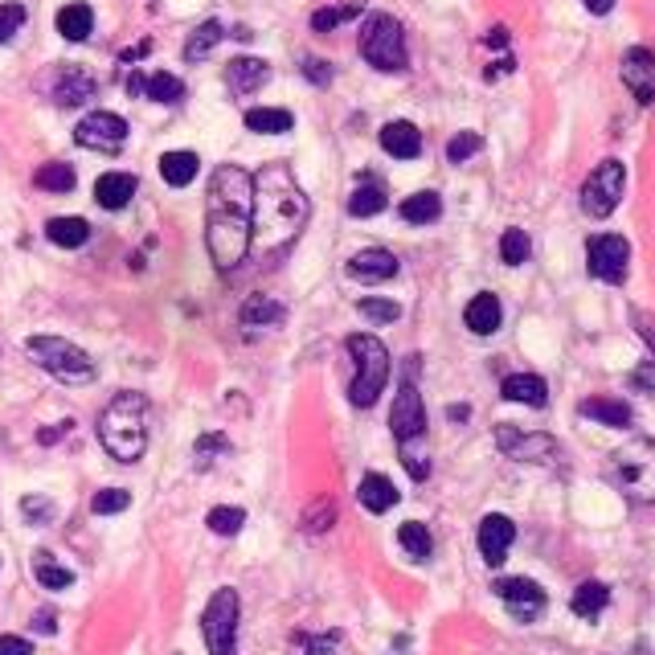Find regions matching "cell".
Returning <instances> with one entry per match:
<instances>
[{
	"mask_svg": "<svg viewBox=\"0 0 655 655\" xmlns=\"http://www.w3.org/2000/svg\"><path fill=\"white\" fill-rule=\"evenodd\" d=\"M500 393H504L508 402H516V406H533V410L549 406V385L537 373H512V377H504Z\"/></svg>",
	"mask_w": 655,
	"mask_h": 655,
	"instance_id": "obj_20",
	"label": "cell"
},
{
	"mask_svg": "<svg viewBox=\"0 0 655 655\" xmlns=\"http://www.w3.org/2000/svg\"><path fill=\"white\" fill-rule=\"evenodd\" d=\"M389 426H393V439H398L402 447H406V443L426 439V406H422V393H418L414 377H410V381H402L398 398H393Z\"/></svg>",
	"mask_w": 655,
	"mask_h": 655,
	"instance_id": "obj_11",
	"label": "cell"
},
{
	"mask_svg": "<svg viewBox=\"0 0 655 655\" xmlns=\"http://www.w3.org/2000/svg\"><path fill=\"white\" fill-rule=\"evenodd\" d=\"M586 9H590V13H598V17H606L610 9H615V0H586Z\"/></svg>",
	"mask_w": 655,
	"mask_h": 655,
	"instance_id": "obj_55",
	"label": "cell"
},
{
	"mask_svg": "<svg viewBox=\"0 0 655 655\" xmlns=\"http://www.w3.org/2000/svg\"><path fill=\"white\" fill-rule=\"evenodd\" d=\"M148 418L152 406L144 393L136 389H123L107 402V410L99 414V443L107 447L111 459L119 463H136L148 451Z\"/></svg>",
	"mask_w": 655,
	"mask_h": 655,
	"instance_id": "obj_3",
	"label": "cell"
},
{
	"mask_svg": "<svg viewBox=\"0 0 655 655\" xmlns=\"http://www.w3.org/2000/svg\"><path fill=\"white\" fill-rule=\"evenodd\" d=\"M74 140L82 148H95V152H115L127 140V119L115 111H91L74 127Z\"/></svg>",
	"mask_w": 655,
	"mask_h": 655,
	"instance_id": "obj_12",
	"label": "cell"
},
{
	"mask_svg": "<svg viewBox=\"0 0 655 655\" xmlns=\"http://www.w3.org/2000/svg\"><path fill=\"white\" fill-rule=\"evenodd\" d=\"M0 655H33V647L21 635H0Z\"/></svg>",
	"mask_w": 655,
	"mask_h": 655,
	"instance_id": "obj_53",
	"label": "cell"
},
{
	"mask_svg": "<svg viewBox=\"0 0 655 655\" xmlns=\"http://www.w3.org/2000/svg\"><path fill=\"white\" fill-rule=\"evenodd\" d=\"M398 541H402V549H406L414 561H426L430 549H434V541H430V533H426L422 520H406L402 529H398Z\"/></svg>",
	"mask_w": 655,
	"mask_h": 655,
	"instance_id": "obj_38",
	"label": "cell"
},
{
	"mask_svg": "<svg viewBox=\"0 0 655 655\" xmlns=\"http://www.w3.org/2000/svg\"><path fill=\"white\" fill-rule=\"evenodd\" d=\"M348 353H353V365H357V377L348 385V402L357 410H369L389 381V348L377 336L357 332V336H348Z\"/></svg>",
	"mask_w": 655,
	"mask_h": 655,
	"instance_id": "obj_5",
	"label": "cell"
},
{
	"mask_svg": "<svg viewBox=\"0 0 655 655\" xmlns=\"http://www.w3.org/2000/svg\"><path fill=\"white\" fill-rule=\"evenodd\" d=\"M226 451H230V439H226V434H201V439H197V459H201V467L213 463V455H226Z\"/></svg>",
	"mask_w": 655,
	"mask_h": 655,
	"instance_id": "obj_48",
	"label": "cell"
},
{
	"mask_svg": "<svg viewBox=\"0 0 655 655\" xmlns=\"http://www.w3.org/2000/svg\"><path fill=\"white\" fill-rule=\"evenodd\" d=\"M439 213H443V201H439V193H430V189H422V193L402 201V222H410V226L439 222Z\"/></svg>",
	"mask_w": 655,
	"mask_h": 655,
	"instance_id": "obj_30",
	"label": "cell"
},
{
	"mask_svg": "<svg viewBox=\"0 0 655 655\" xmlns=\"http://www.w3.org/2000/svg\"><path fill=\"white\" fill-rule=\"evenodd\" d=\"M463 324H467L475 336H492V332H500V324H504V303H500V295L479 291V295L467 303Z\"/></svg>",
	"mask_w": 655,
	"mask_h": 655,
	"instance_id": "obj_19",
	"label": "cell"
},
{
	"mask_svg": "<svg viewBox=\"0 0 655 655\" xmlns=\"http://www.w3.org/2000/svg\"><path fill=\"white\" fill-rule=\"evenodd\" d=\"M33 181H37V189H46V193H70V189L78 185L74 168H70V164H62V160H54V164H41Z\"/></svg>",
	"mask_w": 655,
	"mask_h": 655,
	"instance_id": "obj_37",
	"label": "cell"
},
{
	"mask_svg": "<svg viewBox=\"0 0 655 655\" xmlns=\"http://www.w3.org/2000/svg\"><path fill=\"white\" fill-rule=\"evenodd\" d=\"M402 463H406V471H410L414 479H426V475H430V455H422V451H414V447H402Z\"/></svg>",
	"mask_w": 655,
	"mask_h": 655,
	"instance_id": "obj_51",
	"label": "cell"
},
{
	"mask_svg": "<svg viewBox=\"0 0 655 655\" xmlns=\"http://www.w3.org/2000/svg\"><path fill=\"white\" fill-rule=\"evenodd\" d=\"M197 172H201L197 152H164V156H160V177H164L172 189L193 185V181H197Z\"/></svg>",
	"mask_w": 655,
	"mask_h": 655,
	"instance_id": "obj_26",
	"label": "cell"
},
{
	"mask_svg": "<svg viewBox=\"0 0 655 655\" xmlns=\"http://www.w3.org/2000/svg\"><path fill=\"white\" fill-rule=\"evenodd\" d=\"M21 512H25V520H33V524H46V520H54V500H46V496H25V500H21Z\"/></svg>",
	"mask_w": 655,
	"mask_h": 655,
	"instance_id": "obj_49",
	"label": "cell"
},
{
	"mask_svg": "<svg viewBox=\"0 0 655 655\" xmlns=\"http://www.w3.org/2000/svg\"><path fill=\"white\" fill-rule=\"evenodd\" d=\"M299 70L308 74L316 86H328V82H332V66H328L324 58H303V62H299Z\"/></svg>",
	"mask_w": 655,
	"mask_h": 655,
	"instance_id": "obj_50",
	"label": "cell"
},
{
	"mask_svg": "<svg viewBox=\"0 0 655 655\" xmlns=\"http://www.w3.org/2000/svg\"><path fill=\"white\" fill-rule=\"evenodd\" d=\"M357 496H361V504H365L369 512H389L393 504H398V488H393V479L381 475V471H369V475L361 479Z\"/></svg>",
	"mask_w": 655,
	"mask_h": 655,
	"instance_id": "obj_25",
	"label": "cell"
},
{
	"mask_svg": "<svg viewBox=\"0 0 655 655\" xmlns=\"http://www.w3.org/2000/svg\"><path fill=\"white\" fill-rule=\"evenodd\" d=\"M238 623H242V598H238V590L222 586V590L209 598L205 615H201V635H205L209 655H234V647H238Z\"/></svg>",
	"mask_w": 655,
	"mask_h": 655,
	"instance_id": "obj_8",
	"label": "cell"
},
{
	"mask_svg": "<svg viewBox=\"0 0 655 655\" xmlns=\"http://www.w3.org/2000/svg\"><path fill=\"white\" fill-rule=\"evenodd\" d=\"M606 602H610V590L602 582H582L574 590V598H570V610H574L578 619H598L602 610H606Z\"/></svg>",
	"mask_w": 655,
	"mask_h": 655,
	"instance_id": "obj_32",
	"label": "cell"
},
{
	"mask_svg": "<svg viewBox=\"0 0 655 655\" xmlns=\"http://www.w3.org/2000/svg\"><path fill=\"white\" fill-rule=\"evenodd\" d=\"M381 148L393 156V160H414L422 152V131L406 119H393L381 127Z\"/></svg>",
	"mask_w": 655,
	"mask_h": 655,
	"instance_id": "obj_21",
	"label": "cell"
},
{
	"mask_svg": "<svg viewBox=\"0 0 655 655\" xmlns=\"http://www.w3.org/2000/svg\"><path fill=\"white\" fill-rule=\"evenodd\" d=\"M308 222V197L295 185L291 168L267 164L254 177V205H250V246L262 254H275L295 242V234Z\"/></svg>",
	"mask_w": 655,
	"mask_h": 655,
	"instance_id": "obj_2",
	"label": "cell"
},
{
	"mask_svg": "<svg viewBox=\"0 0 655 655\" xmlns=\"http://www.w3.org/2000/svg\"><path fill=\"white\" fill-rule=\"evenodd\" d=\"M610 479L631 504H655V443L631 439L610 455Z\"/></svg>",
	"mask_w": 655,
	"mask_h": 655,
	"instance_id": "obj_4",
	"label": "cell"
},
{
	"mask_svg": "<svg viewBox=\"0 0 655 655\" xmlns=\"http://www.w3.org/2000/svg\"><path fill=\"white\" fill-rule=\"evenodd\" d=\"M586 267L602 283H623L631 267V246L623 234H594L586 242Z\"/></svg>",
	"mask_w": 655,
	"mask_h": 655,
	"instance_id": "obj_10",
	"label": "cell"
},
{
	"mask_svg": "<svg viewBox=\"0 0 655 655\" xmlns=\"http://www.w3.org/2000/svg\"><path fill=\"white\" fill-rule=\"evenodd\" d=\"M631 381H635V385H643V389H651V393H655V373H651V369H639V373H635V377H631Z\"/></svg>",
	"mask_w": 655,
	"mask_h": 655,
	"instance_id": "obj_56",
	"label": "cell"
},
{
	"mask_svg": "<svg viewBox=\"0 0 655 655\" xmlns=\"http://www.w3.org/2000/svg\"><path fill=\"white\" fill-rule=\"evenodd\" d=\"M46 238L62 250H78V246H86V238H91V222H86V217H54L46 226Z\"/></svg>",
	"mask_w": 655,
	"mask_h": 655,
	"instance_id": "obj_29",
	"label": "cell"
},
{
	"mask_svg": "<svg viewBox=\"0 0 655 655\" xmlns=\"http://www.w3.org/2000/svg\"><path fill=\"white\" fill-rule=\"evenodd\" d=\"M205 524H209V529H213L217 537H238V533H242V524H246V512L222 504V508H213V512L205 516Z\"/></svg>",
	"mask_w": 655,
	"mask_h": 655,
	"instance_id": "obj_39",
	"label": "cell"
},
{
	"mask_svg": "<svg viewBox=\"0 0 655 655\" xmlns=\"http://www.w3.org/2000/svg\"><path fill=\"white\" fill-rule=\"evenodd\" d=\"M340 643V631H328V635H303L299 639V651L303 655H332Z\"/></svg>",
	"mask_w": 655,
	"mask_h": 655,
	"instance_id": "obj_47",
	"label": "cell"
},
{
	"mask_svg": "<svg viewBox=\"0 0 655 655\" xmlns=\"http://www.w3.org/2000/svg\"><path fill=\"white\" fill-rule=\"evenodd\" d=\"M144 95H148L152 103H164V107H172V103H181V99H185V82H181L177 74L160 70V74H152V78H148Z\"/></svg>",
	"mask_w": 655,
	"mask_h": 655,
	"instance_id": "obj_36",
	"label": "cell"
},
{
	"mask_svg": "<svg viewBox=\"0 0 655 655\" xmlns=\"http://www.w3.org/2000/svg\"><path fill=\"white\" fill-rule=\"evenodd\" d=\"M95 91H99V82L82 66H58L54 78H50V95H54L58 107H78L86 99H95Z\"/></svg>",
	"mask_w": 655,
	"mask_h": 655,
	"instance_id": "obj_15",
	"label": "cell"
},
{
	"mask_svg": "<svg viewBox=\"0 0 655 655\" xmlns=\"http://www.w3.org/2000/svg\"><path fill=\"white\" fill-rule=\"evenodd\" d=\"M131 197H136V177L131 172H103L95 181V201L103 209H123Z\"/></svg>",
	"mask_w": 655,
	"mask_h": 655,
	"instance_id": "obj_24",
	"label": "cell"
},
{
	"mask_svg": "<svg viewBox=\"0 0 655 655\" xmlns=\"http://www.w3.org/2000/svg\"><path fill=\"white\" fill-rule=\"evenodd\" d=\"M250 205H254V177L238 164H222L209 177L205 197V246L217 271H234L250 254Z\"/></svg>",
	"mask_w": 655,
	"mask_h": 655,
	"instance_id": "obj_1",
	"label": "cell"
},
{
	"mask_svg": "<svg viewBox=\"0 0 655 655\" xmlns=\"http://www.w3.org/2000/svg\"><path fill=\"white\" fill-rule=\"evenodd\" d=\"M357 312H361L369 324H393V320L402 316V308H398V303H393V299H373V295L357 303Z\"/></svg>",
	"mask_w": 655,
	"mask_h": 655,
	"instance_id": "obj_41",
	"label": "cell"
},
{
	"mask_svg": "<svg viewBox=\"0 0 655 655\" xmlns=\"http://www.w3.org/2000/svg\"><path fill=\"white\" fill-rule=\"evenodd\" d=\"M226 37V29H222V21H205V25H197L193 29V37L185 41V62H201V58H209L213 54V46Z\"/></svg>",
	"mask_w": 655,
	"mask_h": 655,
	"instance_id": "obj_34",
	"label": "cell"
},
{
	"mask_svg": "<svg viewBox=\"0 0 655 655\" xmlns=\"http://www.w3.org/2000/svg\"><path fill=\"white\" fill-rule=\"evenodd\" d=\"M357 13H361L357 5H344V9H320V13L312 17V29H316V33H328V29L344 25L348 17H357Z\"/></svg>",
	"mask_w": 655,
	"mask_h": 655,
	"instance_id": "obj_46",
	"label": "cell"
},
{
	"mask_svg": "<svg viewBox=\"0 0 655 655\" xmlns=\"http://www.w3.org/2000/svg\"><path fill=\"white\" fill-rule=\"evenodd\" d=\"M33 574H37L41 590H66V586L74 582V574L66 570V565H58L54 553H46V549H37V553H33Z\"/></svg>",
	"mask_w": 655,
	"mask_h": 655,
	"instance_id": "obj_33",
	"label": "cell"
},
{
	"mask_svg": "<svg viewBox=\"0 0 655 655\" xmlns=\"http://www.w3.org/2000/svg\"><path fill=\"white\" fill-rule=\"evenodd\" d=\"M479 148H484V140H479L475 131H459V136L447 144V160H451V164H463V160H471Z\"/></svg>",
	"mask_w": 655,
	"mask_h": 655,
	"instance_id": "obj_45",
	"label": "cell"
},
{
	"mask_svg": "<svg viewBox=\"0 0 655 655\" xmlns=\"http://www.w3.org/2000/svg\"><path fill=\"white\" fill-rule=\"evenodd\" d=\"M58 33L66 37V41H86L95 33V13H91V5H66V9H58Z\"/></svg>",
	"mask_w": 655,
	"mask_h": 655,
	"instance_id": "obj_31",
	"label": "cell"
},
{
	"mask_svg": "<svg viewBox=\"0 0 655 655\" xmlns=\"http://www.w3.org/2000/svg\"><path fill=\"white\" fill-rule=\"evenodd\" d=\"M25 348H29V357H33L41 369L54 373V377L66 381V385H82V381L95 377V361L86 357L78 344L62 340V336H29Z\"/></svg>",
	"mask_w": 655,
	"mask_h": 655,
	"instance_id": "obj_7",
	"label": "cell"
},
{
	"mask_svg": "<svg viewBox=\"0 0 655 655\" xmlns=\"http://www.w3.org/2000/svg\"><path fill=\"white\" fill-rule=\"evenodd\" d=\"M348 275L357 283H389L398 275V258H393L385 246H369V250H357L348 258Z\"/></svg>",
	"mask_w": 655,
	"mask_h": 655,
	"instance_id": "obj_18",
	"label": "cell"
},
{
	"mask_svg": "<svg viewBox=\"0 0 655 655\" xmlns=\"http://www.w3.org/2000/svg\"><path fill=\"white\" fill-rule=\"evenodd\" d=\"M303 529H308V533H324L328 529V524H336V504L332 500H316L312 508H303Z\"/></svg>",
	"mask_w": 655,
	"mask_h": 655,
	"instance_id": "obj_42",
	"label": "cell"
},
{
	"mask_svg": "<svg viewBox=\"0 0 655 655\" xmlns=\"http://www.w3.org/2000/svg\"><path fill=\"white\" fill-rule=\"evenodd\" d=\"M291 127H295L291 111H279V107H250L246 111V131H254V136H287Z\"/></svg>",
	"mask_w": 655,
	"mask_h": 655,
	"instance_id": "obj_28",
	"label": "cell"
},
{
	"mask_svg": "<svg viewBox=\"0 0 655 655\" xmlns=\"http://www.w3.org/2000/svg\"><path fill=\"white\" fill-rule=\"evenodd\" d=\"M492 590L508 606V615L520 619V623H533V619L545 615V590L537 582H529V578H500Z\"/></svg>",
	"mask_w": 655,
	"mask_h": 655,
	"instance_id": "obj_13",
	"label": "cell"
},
{
	"mask_svg": "<svg viewBox=\"0 0 655 655\" xmlns=\"http://www.w3.org/2000/svg\"><path fill=\"white\" fill-rule=\"evenodd\" d=\"M25 5H17V0H9V5H0V46L5 41H13L17 33H21V25H25Z\"/></svg>",
	"mask_w": 655,
	"mask_h": 655,
	"instance_id": "obj_43",
	"label": "cell"
},
{
	"mask_svg": "<svg viewBox=\"0 0 655 655\" xmlns=\"http://www.w3.org/2000/svg\"><path fill=\"white\" fill-rule=\"evenodd\" d=\"M529 250H533L529 234H524V230H504V238H500V258L508 262V267H520V262L529 258Z\"/></svg>",
	"mask_w": 655,
	"mask_h": 655,
	"instance_id": "obj_40",
	"label": "cell"
},
{
	"mask_svg": "<svg viewBox=\"0 0 655 655\" xmlns=\"http://www.w3.org/2000/svg\"><path fill=\"white\" fill-rule=\"evenodd\" d=\"M623 82L639 103H651L655 99V54L643 50V46L627 50L623 54Z\"/></svg>",
	"mask_w": 655,
	"mask_h": 655,
	"instance_id": "obj_16",
	"label": "cell"
},
{
	"mask_svg": "<svg viewBox=\"0 0 655 655\" xmlns=\"http://www.w3.org/2000/svg\"><path fill=\"white\" fill-rule=\"evenodd\" d=\"M623 189H627V168L619 160H602L582 185V213L602 222V217H610L619 209Z\"/></svg>",
	"mask_w": 655,
	"mask_h": 655,
	"instance_id": "obj_9",
	"label": "cell"
},
{
	"mask_svg": "<svg viewBox=\"0 0 655 655\" xmlns=\"http://www.w3.org/2000/svg\"><path fill=\"white\" fill-rule=\"evenodd\" d=\"M631 320H635V328H639V336L647 340V348H651V357H655V316H647V312H631ZM655 365V361H651Z\"/></svg>",
	"mask_w": 655,
	"mask_h": 655,
	"instance_id": "obj_52",
	"label": "cell"
},
{
	"mask_svg": "<svg viewBox=\"0 0 655 655\" xmlns=\"http://www.w3.org/2000/svg\"><path fill=\"white\" fill-rule=\"evenodd\" d=\"M267 78H271V66L262 62V58H234L226 66V86H230L234 95H254Z\"/></svg>",
	"mask_w": 655,
	"mask_h": 655,
	"instance_id": "obj_22",
	"label": "cell"
},
{
	"mask_svg": "<svg viewBox=\"0 0 655 655\" xmlns=\"http://www.w3.org/2000/svg\"><path fill=\"white\" fill-rule=\"evenodd\" d=\"M385 205H389V201H385V189H381L377 181L357 185L353 197H348V213H353V217H377Z\"/></svg>",
	"mask_w": 655,
	"mask_h": 655,
	"instance_id": "obj_35",
	"label": "cell"
},
{
	"mask_svg": "<svg viewBox=\"0 0 655 655\" xmlns=\"http://www.w3.org/2000/svg\"><path fill=\"white\" fill-rule=\"evenodd\" d=\"M357 46H361V58H365L373 70H385V74L406 70V33H402V25L393 21L389 13L365 17Z\"/></svg>",
	"mask_w": 655,
	"mask_h": 655,
	"instance_id": "obj_6",
	"label": "cell"
},
{
	"mask_svg": "<svg viewBox=\"0 0 655 655\" xmlns=\"http://www.w3.org/2000/svg\"><path fill=\"white\" fill-rule=\"evenodd\" d=\"M131 504V496L123 492V488H103L95 500H91V512L95 516H115V512H123Z\"/></svg>",
	"mask_w": 655,
	"mask_h": 655,
	"instance_id": "obj_44",
	"label": "cell"
},
{
	"mask_svg": "<svg viewBox=\"0 0 655 655\" xmlns=\"http://www.w3.org/2000/svg\"><path fill=\"white\" fill-rule=\"evenodd\" d=\"M578 410H582V418H594L598 426H615V430L631 426V406L619 398H586Z\"/></svg>",
	"mask_w": 655,
	"mask_h": 655,
	"instance_id": "obj_27",
	"label": "cell"
},
{
	"mask_svg": "<svg viewBox=\"0 0 655 655\" xmlns=\"http://www.w3.org/2000/svg\"><path fill=\"white\" fill-rule=\"evenodd\" d=\"M33 631L37 635H54L58 631V619L50 615V610H37V615H33Z\"/></svg>",
	"mask_w": 655,
	"mask_h": 655,
	"instance_id": "obj_54",
	"label": "cell"
},
{
	"mask_svg": "<svg viewBox=\"0 0 655 655\" xmlns=\"http://www.w3.org/2000/svg\"><path fill=\"white\" fill-rule=\"evenodd\" d=\"M512 541H516V524H512L508 516L492 512V516L479 520V553H484L488 565H500V561L508 557Z\"/></svg>",
	"mask_w": 655,
	"mask_h": 655,
	"instance_id": "obj_17",
	"label": "cell"
},
{
	"mask_svg": "<svg viewBox=\"0 0 655 655\" xmlns=\"http://www.w3.org/2000/svg\"><path fill=\"white\" fill-rule=\"evenodd\" d=\"M238 320L246 328H279L287 320V308H283V303H275L271 295H250L238 308Z\"/></svg>",
	"mask_w": 655,
	"mask_h": 655,
	"instance_id": "obj_23",
	"label": "cell"
},
{
	"mask_svg": "<svg viewBox=\"0 0 655 655\" xmlns=\"http://www.w3.org/2000/svg\"><path fill=\"white\" fill-rule=\"evenodd\" d=\"M496 443L516 463H549V459H557V443L549 439V434H524L516 426H500Z\"/></svg>",
	"mask_w": 655,
	"mask_h": 655,
	"instance_id": "obj_14",
	"label": "cell"
},
{
	"mask_svg": "<svg viewBox=\"0 0 655 655\" xmlns=\"http://www.w3.org/2000/svg\"><path fill=\"white\" fill-rule=\"evenodd\" d=\"M488 46H508V29H492L488 33Z\"/></svg>",
	"mask_w": 655,
	"mask_h": 655,
	"instance_id": "obj_57",
	"label": "cell"
}]
</instances>
